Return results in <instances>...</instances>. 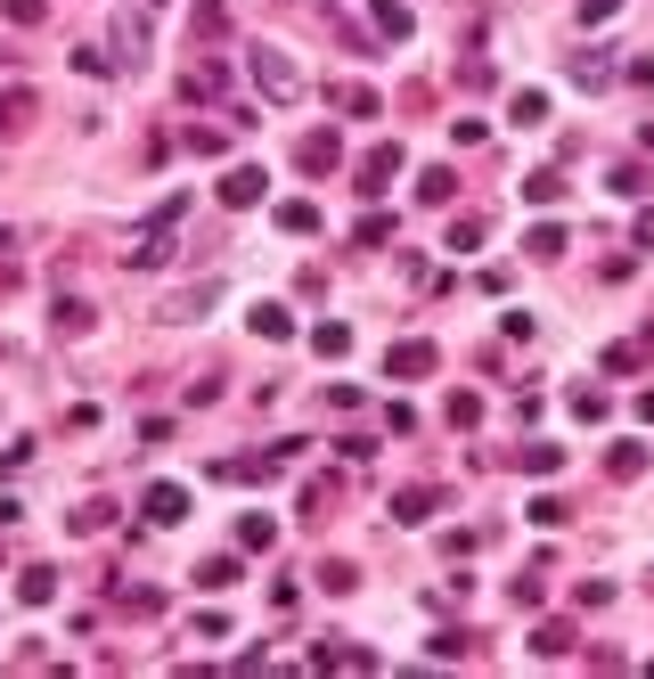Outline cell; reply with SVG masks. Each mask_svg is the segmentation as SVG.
Wrapping results in <instances>:
<instances>
[{
	"instance_id": "16",
	"label": "cell",
	"mask_w": 654,
	"mask_h": 679,
	"mask_svg": "<svg viewBox=\"0 0 654 679\" xmlns=\"http://www.w3.org/2000/svg\"><path fill=\"white\" fill-rule=\"evenodd\" d=\"M270 541H279V524H270V516H238V549H270Z\"/></svg>"
},
{
	"instance_id": "24",
	"label": "cell",
	"mask_w": 654,
	"mask_h": 679,
	"mask_svg": "<svg viewBox=\"0 0 654 679\" xmlns=\"http://www.w3.org/2000/svg\"><path fill=\"white\" fill-rule=\"evenodd\" d=\"M523 467H532V476H557L564 459H557V442H532V450H523Z\"/></svg>"
},
{
	"instance_id": "27",
	"label": "cell",
	"mask_w": 654,
	"mask_h": 679,
	"mask_svg": "<svg viewBox=\"0 0 654 679\" xmlns=\"http://www.w3.org/2000/svg\"><path fill=\"white\" fill-rule=\"evenodd\" d=\"M573 418H605V394H598V385H573Z\"/></svg>"
},
{
	"instance_id": "9",
	"label": "cell",
	"mask_w": 654,
	"mask_h": 679,
	"mask_svg": "<svg viewBox=\"0 0 654 679\" xmlns=\"http://www.w3.org/2000/svg\"><path fill=\"white\" fill-rule=\"evenodd\" d=\"M409 33H417V17L401 0H376V41H409Z\"/></svg>"
},
{
	"instance_id": "5",
	"label": "cell",
	"mask_w": 654,
	"mask_h": 679,
	"mask_svg": "<svg viewBox=\"0 0 654 679\" xmlns=\"http://www.w3.org/2000/svg\"><path fill=\"white\" fill-rule=\"evenodd\" d=\"M335 156H344V139H335V132H311L303 148H294V164H303V173H335Z\"/></svg>"
},
{
	"instance_id": "17",
	"label": "cell",
	"mask_w": 654,
	"mask_h": 679,
	"mask_svg": "<svg viewBox=\"0 0 654 679\" xmlns=\"http://www.w3.org/2000/svg\"><path fill=\"white\" fill-rule=\"evenodd\" d=\"M639 467H646L639 442H614V450H605V476H639Z\"/></svg>"
},
{
	"instance_id": "29",
	"label": "cell",
	"mask_w": 654,
	"mask_h": 679,
	"mask_svg": "<svg viewBox=\"0 0 654 679\" xmlns=\"http://www.w3.org/2000/svg\"><path fill=\"white\" fill-rule=\"evenodd\" d=\"M639 418H646V426H654V385H646V394H639Z\"/></svg>"
},
{
	"instance_id": "12",
	"label": "cell",
	"mask_w": 654,
	"mask_h": 679,
	"mask_svg": "<svg viewBox=\"0 0 654 679\" xmlns=\"http://www.w3.org/2000/svg\"><path fill=\"white\" fill-rule=\"evenodd\" d=\"M58 336H82V327H91V303H82V295H58Z\"/></svg>"
},
{
	"instance_id": "25",
	"label": "cell",
	"mask_w": 654,
	"mask_h": 679,
	"mask_svg": "<svg viewBox=\"0 0 654 679\" xmlns=\"http://www.w3.org/2000/svg\"><path fill=\"white\" fill-rule=\"evenodd\" d=\"M107 516H115L107 500H82V508H74V532H98V524H107Z\"/></svg>"
},
{
	"instance_id": "21",
	"label": "cell",
	"mask_w": 654,
	"mask_h": 679,
	"mask_svg": "<svg viewBox=\"0 0 654 679\" xmlns=\"http://www.w3.org/2000/svg\"><path fill=\"white\" fill-rule=\"evenodd\" d=\"M508 115H516V123H548V98H540V91H516Z\"/></svg>"
},
{
	"instance_id": "6",
	"label": "cell",
	"mask_w": 654,
	"mask_h": 679,
	"mask_svg": "<svg viewBox=\"0 0 654 679\" xmlns=\"http://www.w3.org/2000/svg\"><path fill=\"white\" fill-rule=\"evenodd\" d=\"M188 516V491L180 483H156V491H147V524H180Z\"/></svg>"
},
{
	"instance_id": "8",
	"label": "cell",
	"mask_w": 654,
	"mask_h": 679,
	"mask_svg": "<svg viewBox=\"0 0 654 679\" xmlns=\"http://www.w3.org/2000/svg\"><path fill=\"white\" fill-rule=\"evenodd\" d=\"M434 508H442V491H434V483H417V491H401V500H393V516H401V524H426Z\"/></svg>"
},
{
	"instance_id": "10",
	"label": "cell",
	"mask_w": 654,
	"mask_h": 679,
	"mask_svg": "<svg viewBox=\"0 0 654 679\" xmlns=\"http://www.w3.org/2000/svg\"><path fill=\"white\" fill-rule=\"evenodd\" d=\"M115 50L132 58V66H139V58H147V17H139V9L123 17V25H115Z\"/></svg>"
},
{
	"instance_id": "3",
	"label": "cell",
	"mask_w": 654,
	"mask_h": 679,
	"mask_svg": "<svg viewBox=\"0 0 654 679\" xmlns=\"http://www.w3.org/2000/svg\"><path fill=\"white\" fill-rule=\"evenodd\" d=\"M221 205H229V213L262 205V164H238V173H221Z\"/></svg>"
},
{
	"instance_id": "2",
	"label": "cell",
	"mask_w": 654,
	"mask_h": 679,
	"mask_svg": "<svg viewBox=\"0 0 654 679\" xmlns=\"http://www.w3.org/2000/svg\"><path fill=\"white\" fill-rule=\"evenodd\" d=\"M214 303H221V279H188V286H173V295L156 303V320H164V327H188V320L214 312Z\"/></svg>"
},
{
	"instance_id": "13",
	"label": "cell",
	"mask_w": 654,
	"mask_h": 679,
	"mask_svg": "<svg viewBox=\"0 0 654 679\" xmlns=\"http://www.w3.org/2000/svg\"><path fill=\"white\" fill-rule=\"evenodd\" d=\"M279 230L311 238V230H320V205H303V197H294V205H279Z\"/></svg>"
},
{
	"instance_id": "11",
	"label": "cell",
	"mask_w": 654,
	"mask_h": 679,
	"mask_svg": "<svg viewBox=\"0 0 654 679\" xmlns=\"http://www.w3.org/2000/svg\"><path fill=\"white\" fill-rule=\"evenodd\" d=\"M393 173H401V148H376V156L361 164V189L376 197V189H385V180H393Z\"/></svg>"
},
{
	"instance_id": "30",
	"label": "cell",
	"mask_w": 654,
	"mask_h": 679,
	"mask_svg": "<svg viewBox=\"0 0 654 679\" xmlns=\"http://www.w3.org/2000/svg\"><path fill=\"white\" fill-rule=\"evenodd\" d=\"M147 9H156V0H147Z\"/></svg>"
},
{
	"instance_id": "4",
	"label": "cell",
	"mask_w": 654,
	"mask_h": 679,
	"mask_svg": "<svg viewBox=\"0 0 654 679\" xmlns=\"http://www.w3.org/2000/svg\"><path fill=\"white\" fill-rule=\"evenodd\" d=\"M434 361H442L434 344L409 336V344H393V353H385V377H434Z\"/></svg>"
},
{
	"instance_id": "20",
	"label": "cell",
	"mask_w": 654,
	"mask_h": 679,
	"mask_svg": "<svg viewBox=\"0 0 654 679\" xmlns=\"http://www.w3.org/2000/svg\"><path fill=\"white\" fill-rule=\"evenodd\" d=\"M523 246H532V254H540V262H557V254H564V230H557V221H540V230H532V238H523Z\"/></svg>"
},
{
	"instance_id": "18",
	"label": "cell",
	"mask_w": 654,
	"mask_h": 679,
	"mask_svg": "<svg viewBox=\"0 0 654 679\" xmlns=\"http://www.w3.org/2000/svg\"><path fill=\"white\" fill-rule=\"evenodd\" d=\"M450 189H458V180H450V164H434V173H417V197H426V205H442Z\"/></svg>"
},
{
	"instance_id": "23",
	"label": "cell",
	"mask_w": 654,
	"mask_h": 679,
	"mask_svg": "<svg viewBox=\"0 0 654 679\" xmlns=\"http://www.w3.org/2000/svg\"><path fill=\"white\" fill-rule=\"evenodd\" d=\"M523 197H532V205H548V197H564V173H532V180H523Z\"/></svg>"
},
{
	"instance_id": "26",
	"label": "cell",
	"mask_w": 654,
	"mask_h": 679,
	"mask_svg": "<svg viewBox=\"0 0 654 679\" xmlns=\"http://www.w3.org/2000/svg\"><path fill=\"white\" fill-rule=\"evenodd\" d=\"M482 246V221H450V254H475Z\"/></svg>"
},
{
	"instance_id": "15",
	"label": "cell",
	"mask_w": 654,
	"mask_h": 679,
	"mask_svg": "<svg viewBox=\"0 0 654 679\" xmlns=\"http://www.w3.org/2000/svg\"><path fill=\"white\" fill-rule=\"evenodd\" d=\"M287 327H294V320H287V303H255V336H270V344H279Z\"/></svg>"
},
{
	"instance_id": "19",
	"label": "cell",
	"mask_w": 654,
	"mask_h": 679,
	"mask_svg": "<svg viewBox=\"0 0 654 679\" xmlns=\"http://www.w3.org/2000/svg\"><path fill=\"white\" fill-rule=\"evenodd\" d=\"M573 82H581V91H605V82H614V66H605V58H573Z\"/></svg>"
},
{
	"instance_id": "28",
	"label": "cell",
	"mask_w": 654,
	"mask_h": 679,
	"mask_svg": "<svg viewBox=\"0 0 654 679\" xmlns=\"http://www.w3.org/2000/svg\"><path fill=\"white\" fill-rule=\"evenodd\" d=\"M614 9H622V0H581V25H605Z\"/></svg>"
},
{
	"instance_id": "22",
	"label": "cell",
	"mask_w": 654,
	"mask_h": 679,
	"mask_svg": "<svg viewBox=\"0 0 654 679\" xmlns=\"http://www.w3.org/2000/svg\"><path fill=\"white\" fill-rule=\"evenodd\" d=\"M442 418H450V426H458V435H467V426L482 418V401H475V394H450V409H442Z\"/></svg>"
},
{
	"instance_id": "14",
	"label": "cell",
	"mask_w": 654,
	"mask_h": 679,
	"mask_svg": "<svg viewBox=\"0 0 654 679\" xmlns=\"http://www.w3.org/2000/svg\"><path fill=\"white\" fill-rule=\"evenodd\" d=\"M311 344L335 361V353H352V327H344V320H320V327H311Z\"/></svg>"
},
{
	"instance_id": "7",
	"label": "cell",
	"mask_w": 654,
	"mask_h": 679,
	"mask_svg": "<svg viewBox=\"0 0 654 679\" xmlns=\"http://www.w3.org/2000/svg\"><path fill=\"white\" fill-rule=\"evenodd\" d=\"M17 598H25V606H50V598H58V565H25V573H17Z\"/></svg>"
},
{
	"instance_id": "1",
	"label": "cell",
	"mask_w": 654,
	"mask_h": 679,
	"mask_svg": "<svg viewBox=\"0 0 654 679\" xmlns=\"http://www.w3.org/2000/svg\"><path fill=\"white\" fill-rule=\"evenodd\" d=\"M246 74H255V91L270 98V107H294V98H303V66H294L287 50H270V41L246 50Z\"/></svg>"
}]
</instances>
